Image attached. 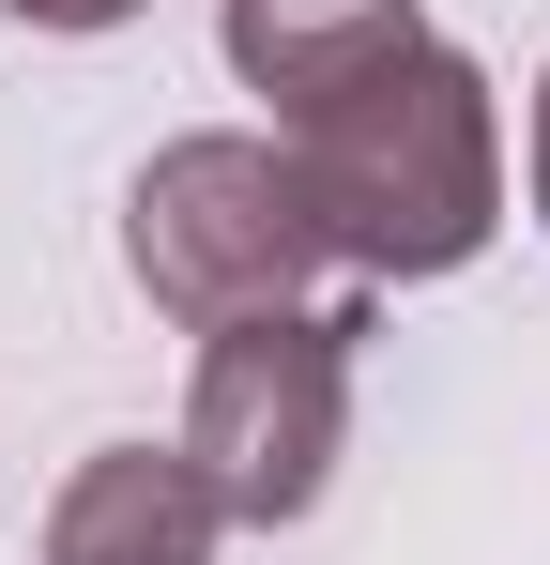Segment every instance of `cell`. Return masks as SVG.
<instances>
[{
	"label": "cell",
	"mask_w": 550,
	"mask_h": 565,
	"mask_svg": "<svg viewBox=\"0 0 550 565\" xmlns=\"http://www.w3.org/2000/svg\"><path fill=\"white\" fill-rule=\"evenodd\" d=\"M230 77L275 107L321 245L367 290L458 276L505 230V122L413 0H230Z\"/></svg>",
	"instance_id": "6da1fadb"
},
{
	"label": "cell",
	"mask_w": 550,
	"mask_h": 565,
	"mask_svg": "<svg viewBox=\"0 0 550 565\" xmlns=\"http://www.w3.org/2000/svg\"><path fill=\"white\" fill-rule=\"evenodd\" d=\"M123 276L183 337H214V321H261V306H321V276H352V260L321 245V199L290 169V138H169L123 199Z\"/></svg>",
	"instance_id": "7a4b0ae2"
},
{
	"label": "cell",
	"mask_w": 550,
	"mask_h": 565,
	"mask_svg": "<svg viewBox=\"0 0 550 565\" xmlns=\"http://www.w3.org/2000/svg\"><path fill=\"white\" fill-rule=\"evenodd\" d=\"M352 352H367V276H337L321 306H261L199 337V397H183V459L214 473L230 520H306L337 489L352 444Z\"/></svg>",
	"instance_id": "3957f363"
},
{
	"label": "cell",
	"mask_w": 550,
	"mask_h": 565,
	"mask_svg": "<svg viewBox=\"0 0 550 565\" xmlns=\"http://www.w3.org/2000/svg\"><path fill=\"white\" fill-rule=\"evenodd\" d=\"M214 535H230V504L183 444H107L46 504V565H214Z\"/></svg>",
	"instance_id": "277c9868"
},
{
	"label": "cell",
	"mask_w": 550,
	"mask_h": 565,
	"mask_svg": "<svg viewBox=\"0 0 550 565\" xmlns=\"http://www.w3.org/2000/svg\"><path fill=\"white\" fill-rule=\"evenodd\" d=\"M31 31H123V15H154V0H15Z\"/></svg>",
	"instance_id": "5b68a950"
},
{
	"label": "cell",
	"mask_w": 550,
	"mask_h": 565,
	"mask_svg": "<svg viewBox=\"0 0 550 565\" xmlns=\"http://www.w3.org/2000/svg\"><path fill=\"white\" fill-rule=\"evenodd\" d=\"M536 230H550V77H536Z\"/></svg>",
	"instance_id": "8992f818"
}]
</instances>
